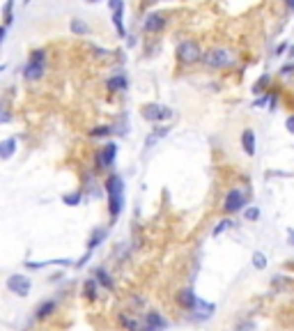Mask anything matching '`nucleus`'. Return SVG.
<instances>
[{"label": "nucleus", "instance_id": "f257e3e1", "mask_svg": "<svg viewBox=\"0 0 294 331\" xmlns=\"http://www.w3.org/2000/svg\"><path fill=\"white\" fill-rule=\"evenodd\" d=\"M106 193H108V212L110 219H117L124 207V182L120 175H110L106 179Z\"/></svg>", "mask_w": 294, "mask_h": 331}, {"label": "nucleus", "instance_id": "f03ea898", "mask_svg": "<svg viewBox=\"0 0 294 331\" xmlns=\"http://www.w3.org/2000/svg\"><path fill=\"white\" fill-rule=\"evenodd\" d=\"M177 60L182 65H193V62H200L202 60V46L193 40H184L177 44V51H175Z\"/></svg>", "mask_w": 294, "mask_h": 331}, {"label": "nucleus", "instance_id": "7ed1b4c3", "mask_svg": "<svg viewBox=\"0 0 294 331\" xmlns=\"http://www.w3.org/2000/svg\"><path fill=\"white\" fill-rule=\"evenodd\" d=\"M202 62L212 69H227V67L234 62V55L227 51V48H209L207 53H202Z\"/></svg>", "mask_w": 294, "mask_h": 331}, {"label": "nucleus", "instance_id": "20e7f679", "mask_svg": "<svg viewBox=\"0 0 294 331\" xmlns=\"http://www.w3.org/2000/svg\"><path fill=\"white\" fill-rule=\"evenodd\" d=\"M44 65H46V51H44V48L33 51L30 58H28L26 69H23V79H26V81L41 79V74H44Z\"/></svg>", "mask_w": 294, "mask_h": 331}, {"label": "nucleus", "instance_id": "39448f33", "mask_svg": "<svg viewBox=\"0 0 294 331\" xmlns=\"http://www.w3.org/2000/svg\"><path fill=\"white\" fill-rule=\"evenodd\" d=\"M246 191H241V189H230L225 196V200H223V212L227 214H237L239 209H244L246 207Z\"/></svg>", "mask_w": 294, "mask_h": 331}, {"label": "nucleus", "instance_id": "423d86ee", "mask_svg": "<svg viewBox=\"0 0 294 331\" xmlns=\"http://www.w3.org/2000/svg\"><path fill=\"white\" fill-rule=\"evenodd\" d=\"M143 118L147 122H166L173 118V108L163 106V104H145L143 106Z\"/></svg>", "mask_w": 294, "mask_h": 331}, {"label": "nucleus", "instance_id": "0eeeda50", "mask_svg": "<svg viewBox=\"0 0 294 331\" xmlns=\"http://www.w3.org/2000/svg\"><path fill=\"white\" fill-rule=\"evenodd\" d=\"M115 157H117V143H106L99 152L94 154V164H97L99 170H104V168H110L115 164Z\"/></svg>", "mask_w": 294, "mask_h": 331}, {"label": "nucleus", "instance_id": "6e6552de", "mask_svg": "<svg viewBox=\"0 0 294 331\" xmlns=\"http://www.w3.org/2000/svg\"><path fill=\"white\" fill-rule=\"evenodd\" d=\"M166 23H168V19L161 12H149L145 16V21H143V30H145V33H149V35L161 33V30L166 28Z\"/></svg>", "mask_w": 294, "mask_h": 331}, {"label": "nucleus", "instance_id": "1a4fd4ad", "mask_svg": "<svg viewBox=\"0 0 294 331\" xmlns=\"http://www.w3.org/2000/svg\"><path fill=\"white\" fill-rule=\"evenodd\" d=\"M7 288L14 292V294H19V297H26L28 292H30V278L23 276V274H14V276L7 278Z\"/></svg>", "mask_w": 294, "mask_h": 331}, {"label": "nucleus", "instance_id": "9d476101", "mask_svg": "<svg viewBox=\"0 0 294 331\" xmlns=\"http://www.w3.org/2000/svg\"><path fill=\"white\" fill-rule=\"evenodd\" d=\"M166 327H168V322L161 313L149 311L145 315V325L141 327V331H166Z\"/></svg>", "mask_w": 294, "mask_h": 331}, {"label": "nucleus", "instance_id": "9b49d317", "mask_svg": "<svg viewBox=\"0 0 294 331\" xmlns=\"http://www.w3.org/2000/svg\"><path fill=\"white\" fill-rule=\"evenodd\" d=\"M106 87H108V92H124L129 87L127 74H113V76L106 81Z\"/></svg>", "mask_w": 294, "mask_h": 331}, {"label": "nucleus", "instance_id": "f8f14e48", "mask_svg": "<svg viewBox=\"0 0 294 331\" xmlns=\"http://www.w3.org/2000/svg\"><path fill=\"white\" fill-rule=\"evenodd\" d=\"M241 147H244V152H246L248 157H253V154H255V147H257V143H255L253 129H244V131H241Z\"/></svg>", "mask_w": 294, "mask_h": 331}, {"label": "nucleus", "instance_id": "ddd939ff", "mask_svg": "<svg viewBox=\"0 0 294 331\" xmlns=\"http://www.w3.org/2000/svg\"><path fill=\"white\" fill-rule=\"evenodd\" d=\"M168 133H170V126H156V129H152V131H149V136L145 138V147H147V150H149V147H154L161 138H166Z\"/></svg>", "mask_w": 294, "mask_h": 331}, {"label": "nucleus", "instance_id": "4468645a", "mask_svg": "<svg viewBox=\"0 0 294 331\" xmlns=\"http://www.w3.org/2000/svg\"><path fill=\"white\" fill-rule=\"evenodd\" d=\"M106 237H108V230H106V228H94L92 235H90V242H87V251L97 248V246H99Z\"/></svg>", "mask_w": 294, "mask_h": 331}, {"label": "nucleus", "instance_id": "2eb2a0df", "mask_svg": "<svg viewBox=\"0 0 294 331\" xmlns=\"http://www.w3.org/2000/svg\"><path fill=\"white\" fill-rule=\"evenodd\" d=\"M177 301H180L184 308H188V311H193L195 304H198V297H195L191 290H182L180 294H177Z\"/></svg>", "mask_w": 294, "mask_h": 331}, {"label": "nucleus", "instance_id": "dca6fc26", "mask_svg": "<svg viewBox=\"0 0 294 331\" xmlns=\"http://www.w3.org/2000/svg\"><path fill=\"white\" fill-rule=\"evenodd\" d=\"M14 152H16V138H5L0 143V159L2 161H7Z\"/></svg>", "mask_w": 294, "mask_h": 331}, {"label": "nucleus", "instance_id": "f3484780", "mask_svg": "<svg viewBox=\"0 0 294 331\" xmlns=\"http://www.w3.org/2000/svg\"><path fill=\"white\" fill-rule=\"evenodd\" d=\"M113 26L115 30H117V35L120 37H127V33H124V7H120V9H113Z\"/></svg>", "mask_w": 294, "mask_h": 331}, {"label": "nucleus", "instance_id": "a211bd4d", "mask_svg": "<svg viewBox=\"0 0 294 331\" xmlns=\"http://www.w3.org/2000/svg\"><path fill=\"white\" fill-rule=\"evenodd\" d=\"M69 28H72V33L76 35V37H87V35H90V26H87L83 19H72Z\"/></svg>", "mask_w": 294, "mask_h": 331}, {"label": "nucleus", "instance_id": "6ab92c4d", "mask_svg": "<svg viewBox=\"0 0 294 331\" xmlns=\"http://www.w3.org/2000/svg\"><path fill=\"white\" fill-rule=\"evenodd\" d=\"M94 281H97V283H101L104 285V288H106V290H110V288H113V278L108 276V272L106 269H94Z\"/></svg>", "mask_w": 294, "mask_h": 331}, {"label": "nucleus", "instance_id": "aec40b11", "mask_svg": "<svg viewBox=\"0 0 294 331\" xmlns=\"http://www.w3.org/2000/svg\"><path fill=\"white\" fill-rule=\"evenodd\" d=\"M117 131V129H115V126H94V129H90V136H92V138H108V136H113V133Z\"/></svg>", "mask_w": 294, "mask_h": 331}, {"label": "nucleus", "instance_id": "412c9836", "mask_svg": "<svg viewBox=\"0 0 294 331\" xmlns=\"http://www.w3.org/2000/svg\"><path fill=\"white\" fill-rule=\"evenodd\" d=\"M14 21V0H7L2 7V26H12Z\"/></svg>", "mask_w": 294, "mask_h": 331}, {"label": "nucleus", "instance_id": "4be33fe9", "mask_svg": "<svg viewBox=\"0 0 294 331\" xmlns=\"http://www.w3.org/2000/svg\"><path fill=\"white\" fill-rule=\"evenodd\" d=\"M120 325L124 327V329H129V331H141V322H138L136 318H129V315H124V313L120 315Z\"/></svg>", "mask_w": 294, "mask_h": 331}, {"label": "nucleus", "instance_id": "5701e85b", "mask_svg": "<svg viewBox=\"0 0 294 331\" xmlns=\"http://www.w3.org/2000/svg\"><path fill=\"white\" fill-rule=\"evenodd\" d=\"M269 81H271V76H269V74L260 76V81H255L253 92H255V94H264V90H267V85H269Z\"/></svg>", "mask_w": 294, "mask_h": 331}, {"label": "nucleus", "instance_id": "b1692460", "mask_svg": "<svg viewBox=\"0 0 294 331\" xmlns=\"http://www.w3.org/2000/svg\"><path fill=\"white\" fill-rule=\"evenodd\" d=\"M55 311V301H44V304L37 308V318L39 320H44L46 315H51V313Z\"/></svg>", "mask_w": 294, "mask_h": 331}, {"label": "nucleus", "instance_id": "393cba45", "mask_svg": "<svg viewBox=\"0 0 294 331\" xmlns=\"http://www.w3.org/2000/svg\"><path fill=\"white\" fill-rule=\"evenodd\" d=\"M230 228H232V221H230V219H223V221H219V223L214 225V230H212V235H214V237H219L220 232L230 230Z\"/></svg>", "mask_w": 294, "mask_h": 331}, {"label": "nucleus", "instance_id": "a878e982", "mask_svg": "<svg viewBox=\"0 0 294 331\" xmlns=\"http://www.w3.org/2000/svg\"><path fill=\"white\" fill-rule=\"evenodd\" d=\"M253 267L255 269H260V272L262 269H267V258H264V253H260V251L253 253Z\"/></svg>", "mask_w": 294, "mask_h": 331}, {"label": "nucleus", "instance_id": "bb28decb", "mask_svg": "<svg viewBox=\"0 0 294 331\" xmlns=\"http://www.w3.org/2000/svg\"><path fill=\"white\" fill-rule=\"evenodd\" d=\"M85 297L87 299L97 297V281H94V278H87L85 281Z\"/></svg>", "mask_w": 294, "mask_h": 331}, {"label": "nucleus", "instance_id": "cd10ccee", "mask_svg": "<svg viewBox=\"0 0 294 331\" xmlns=\"http://www.w3.org/2000/svg\"><path fill=\"white\" fill-rule=\"evenodd\" d=\"M244 219L246 221L260 219V209H257V207H244Z\"/></svg>", "mask_w": 294, "mask_h": 331}, {"label": "nucleus", "instance_id": "c85d7f7f", "mask_svg": "<svg viewBox=\"0 0 294 331\" xmlns=\"http://www.w3.org/2000/svg\"><path fill=\"white\" fill-rule=\"evenodd\" d=\"M65 203H67V205H78L80 203V191H76V193H69V196H65Z\"/></svg>", "mask_w": 294, "mask_h": 331}, {"label": "nucleus", "instance_id": "c756f323", "mask_svg": "<svg viewBox=\"0 0 294 331\" xmlns=\"http://www.w3.org/2000/svg\"><path fill=\"white\" fill-rule=\"evenodd\" d=\"M237 331H255V322L253 320H246V322H241V325L237 327Z\"/></svg>", "mask_w": 294, "mask_h": 331}, {"label": "nucleus", "instance_id": "7c9ffc66", "mask_svg": "<svg viewBox=\"0 0 294 331\" xmlns=\"http://www.w3.org/2000/svg\"><path fill=\"white\" fill-rule=\"evenodd\" d=\"M108 7H110V12L120 9V7H124V0H108Z\"/></svg>", "mask_w": 294, "mask_h": 331}, {"label": "nucleus", "instance_id": "2f4dec72", "mask_svg": "<svg viewBox=\"0 0 294 331\" xmlns=\"http://www.w3.org/2000/svg\"><path fill=\"white\" fill-rule=\"evenodd\" d=\"M292 74H294V62H292V65H285L281 69V76H292Z\"/></svg>", "mask_w": 294, "mask_h": 331}, {"label": "nucleus", "instance_id": "473e14b6", "mask_svg": "<svg viewBox=\"0 0 294 331\" xmlns=\"http://www.w3.org/2000/svg\"><path fill=\"white\" fill-rule=\"evenodd\" d=\"M285 126H288L290 133H294V115H290V118L285 120Z\"/></svg>", "mask_w": 294, "mask_h": 331}, {"label": "nucleus", "instance_id": "72a5a7b5", "mask_svg": "<svg viewBox=\"0 0 294 331\" xmlns=\"http://www.w3.org/2000/svg\"><path fill=\"white\" fill-rule=\"evenodd\" d=\"M5 35H7V26H0V46H2V41H5Z\"/></svg>", "mask_w": 294, "mask_h": 331}, {"label": "nucleus", "instance_id": "f704fd0d", "mask_svg": "<svg viewBox=\"0 0 294 331\" xmlns=\"http://www.w3.org/2000/svg\"><path fill=\"white\" fill-rule=\"evenodd\" d=\"M285 48H288V44H281V46L276 48V55H281V53H285Z\"/></svg>", "mask_w": 294, "mask_h": 331}, {"label": "nucleus", "instance_id": "c9c22d12", "mask_svg": "<svg viewBox=\"0 0 294 331\" xmlns=\"http://www.w3.org/2000/svg\"><path fill=\"white\" fill-rule=\"evenodd\" d=\"M288 237H290V244H294V228H290V230H288Z\"/></svg>", "mask_w": 294, "mask_h": 331}, {"label": "nucleus", "instance_id": "e433bc0d", "mask_svg": "<svg viewBox=\"0 0 294 331\" xmlns=\"http://www.w3.org/2000/svg\"><path fill=\"white\" fill-rule=\"evenodd\" d=\"M285 5H288V9H292V12H294V0H285Z\"/></svg>", "mask_w": 294, "mask_h": 331}, {"label": "nucleus", "instance_id": "4c0bfd02", "mask_svg": "<svg viewBox=\"0 0 294 331\" xmlns=\"http://www.w3.org/2000/svg\"><path fill=\"white\" fill-rule=\"evenodd\" d=\"M290 58H294V46H290Z\"/></svg>", "mask_w": 294, "mask_h": 331}, {"label": "nucleus", "instance_id": "58836bf2", "mask_svg": "<svg viewBox=\"0 0 294 331\" xmlns=\"http://www.w3.org/2000/svg\"><path fill=\"white\" fill-rule=\"evenodd\" d=\"M2 69H5V65H0V72H2Z\"/></svg>", "mask_w": 294, "mask_h": 331}, {"label": "nucleus", "instance_id": "ea45409f", "mask_svg": "<svg viewBox=\"0 0 294 331\" xmlns=\"http://www.w3.org/2000/svg\"><path fill=\"white\" fill-rule=\"evenodd\" d=\"M87 2H97V0H87Z\"/></svg>", "mask_w": 294, "mask_h": 331}, {"label": "nucleus", "instance_id": "a19ab883", "mask_svg": "<svg viewBox=\"0 0 294 331\" xmlns=\"http://www.w3.org/2000/svg\"><path fill=\"white\" fill-rule=\"evenodd\" d=\"M23 2H26V5H28V2H30V0H23Z\"/></svg>", "mask_w": 294, "mask_h": 331}]
</instances>
